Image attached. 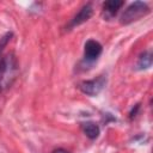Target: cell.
<instances>
[{"instance_id": "cell-2", "label": "cell", "mask_w": 153, "mask_h": 153, "mask_svg": "<svg viewBox=\"0 0 153 153\" xmlns=\"http://www.w3.org/2000/svg\"><path fill=\"white\" fill-rule=\"evenodd\" d=\"M105 84H106V78L104 75H99L96 79L82 81L79 87L84 93H86L88 96H96L104 88Z\"/></svg>"}, {"instance_id": "cell-1", "label": "cell", "mask_w": 153, "mask_h": 153, "mask_svg": "<svg viewBox=\"0 0 153 153\" xmlns=\"http://www.w3.org/2000/svg\"><path fill=\"white\" fill-rule=\"evenodd\" d=\"M148 12H149V8L145 2L135 1L126 8V11L123 12V14L121 17V23L122 24H129L134 20L140 19L141 17L147 14Z\"/></svg>"}, {"instance_id": "cell-4", "label": "cell", "mask_w": 153, "mask_h": 153, "mask_svg": "<svg viewBox=\"0 0 153 153\" xmlns=\"http://www.w3.org/2000/svg\"><path fill=\"white\" fill-rule=\"evenodd\" d=\"M92 13H93V10H92V6L90 5V4H87V5H85L78 13H76V16L72 19V22H71V27H73V26H76V25H80L81 23H84V22H86L91 16H92Z\"/></svg>"}, {"instance_id": "cell-6", "label": "cell", "mask_w": 153, "mask_h": 153, "mask_svg": "<svg viewBox=\"0 0 153 153\" xmlns=\"http://www.w3.org/2000/svg\"><path fill=\"white\" fill-rule=\"evenodd\" d=\"M82 130H84L85 135L87 137L92 139V140L96 139V137H98V135H99V127L96 123H93V122H86V123H84L82 124Z\"/></svg>"}, {"instance_id": "cell-7", "label": "cell", "mask_w": 153, "mask_h": 153, "mask_svg": "<svg viewBox=\"0 0 153 153\" xmlns=\"http://www.w3.org/2000/svg\"><path fill=\"white\" fill-rule=\"evenodd\" d=\"M151 65H152V54H151V51H145L139 59L137 67L140 69H145V68L151 67Z\"/></svg>"}, {"instance_id": "cell-8", "label": "cell", "mask_w": 153, "mask_h": 153, "mask_svg": "<svg viewBox=\"0 0 153 153\" xmlns=\"http://www.w3.org/2000/svg\"><path fill=\"white\" fill-rule=\"evenodd\" d=\"M53 153H69V152L66 151V149H63V148H57V149H55Z\"/></svg>"}, {"instance_id": "cell-5", "label": "cell", "mask_w": 153, "mask_h": 153, "mask_svg": "<svg viewBox=\"0 0 153 153\" xmlns=\"http://www.w3.org/2000/svg\"><path fill=\"white\" fill-rule=\"evenodd\" d=\"M123 6V1L121 0H110V1H105L103 4V8H104V12L109 16V17H112L117 13V11Z\"/></svg>"}, {"instance_id": "cell-9", "label": "cell", "mask_w": 153, "mask_h": 153, "mask_svg": "<svg viewBox=\"0 0 153 153\" xmlns=\"http://www.w3.org/2000/svg\"><path fill=\"white\" fill-rule=\"evenodd\" d=\"M1 87L2 86H1V75H0V90H1Z\"/></svg>"}, {"instance_id": "cell-3", "label": "cell", "mask_w": 153, "mask_h": 153, "mask_svg": "<svg viewBox=\"0 0 153 153\" xmlns=\"http://www.w3.org/2000/svg\"><path fill=\"white\" fill-rule=\"evenodd\" d=\"M102 54V45L94 39H88L84 47V55L86 61H96Z\"/></svg>"}]
</instances>
